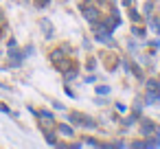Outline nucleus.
I'll use <instances>...</instances> for the list:
<instances>
[{
  "label": "nucleus",
  "mask_w": 160,
  "mask_h": 149,
  "mask_svg": "<svg viewBox=\"0 0 160 149\" xmlns=\"http://www.w3.org/2000/svg\"><path fill=\"white\" fill-rule=\"evenodd\" d=\"M153 136H156V138L160 140V125H156V134H153Z\"/></svg>",
  "instance_id": "22"
},
{
  "label": "nucleus",
  "mask_w": 160,
  "mask_h": 149,
  "mask_svg": "<svg viewBox=\"0 0 160 149\" xmlns=\"http://www.w3.org/2000/svg\"><path fill=\"white\" fill-rule=\"evenodd\" d=\"M42 29H44V35L46 37H53V27H51L48 20H42Z\"/></svg>",
  "instance_id": "11"
},
{
  "label": "nucleus",
  "mask_w": 160,
  "mask_h": 149,
  "mask_svg": "<svg viewBox=\"0 0 160 149\" xmlns=\"http://www.w3.org/2000/svg\"><path fill=\"white\" fill-rule=\"evenodd\" d=\"M0 27H7V20H5V16H2V11H0Z\"/></svg>",
  "instance_id": "19"
},
{
  "label": "nucleus",
  "mask_w": 160,
  "mask_h": 149,
  "mask_svg": "<svg viewBox=\"0 0 160 149\" xmlns=\"http://www.w3.org/2000/svg\"><path fill=\"white\" fill-rule=\"evenodd\" d=\"M81 13H83V18H86L90 24H94V22H99V20H101V13H99V9H97V7H92L90 2L81 5Z\"/></svg>",
  "instance_id": "2"
},
{
  "label": "nucleus",
  "mask_w": 160,
  "mask_h": 149,
  "mask_svg": "<svg viewBox=\"0 0 160 149\" xmlns=\"http://www.w3.org/2000/svg\"><path fill=\"white\" fill-rule=\"evenodd\" d=\"M132 35L138 37V40H142V37H147V29H142L140 24H134L132 27Z\"/></svg>",
  "instance_id": "8"
},
{
  "label": "nucleus",
  "mask_w": 160,
  "mask_h": 149,
  "mask_svg": "<svg viewBox=\"0 0 160 149\" xmlns=\"http://www.w3.org/2000/svg\"><path fill=\"white\" fill-rule=\"evenodd\" d=\"M110 86H94V92L99 94V97H105V94H110Z\"/></svg>",
  "instance_id": "12"
},
{
  "label": "nucleus",
  "mask_w": 160,
  "mask_h": 149,
  "mask_svg": "<svg viewBox=\"0 0 160 149\" xmlns=\"http://www.w3.org/2000/svg\"><path fill=\"white\" fill-rule=\"evenodd\" d=\"M123 7H134V0H123Z\"/></svg>",
  "instance_id": "20"
},
{
  "label": "nucleus",
  "mask_w": 160,
  "mask_h": 149,
  "mask_svg": "<svg viewBox=\"0 0 160 149\" xmlns=\"http://www.w3.org/2000/svg\"><path fill=\"white\" fill-rule=\"evenodd\" d=\"M94 66H97V62H94V59H90V62H88V70H94Z\"/></svg>",
  "instance_id": "18"
},
{
  "label": "nucleus",
  "mask_w": 160,
  "mask_h": 149,
  "mask_svg": "<svg viewBox=\"0 0 160 149\" xmlns=\"http://www.w3.org/2000/svg\"><path fill=\"white\" fill-rule=\"evenodd\" d=\"M138 129H140V134H142L145 138H147V136H153V134H156V123H153L151 118H140Z\"/></svg>",
  "instance_id": "3"
},
{
  "label": "nucleus",
  "mask_w": 160,
  "mask_h": 149,
  "mask_svg": "<svg viewBox=\"0 0 160 149\" xmlns=\"http://www.w3.org/2000/svg\"><path fill=\"white\" fill-rule=\"evenodd\" d=\"M136 118H138L136 114H129V116H125V118H123V125H125V127H132V125L136 123Z\"/></svg>",
  "instance_id": "13"
},
{
  "label": "nucleus",
  "mask_w": 160,
  "mask_h": 149,
  "mask_svg": "<svg viewBox=\"0 0 160 149\" xmlns=\"http://www.w3.org/2000/svg\"><path fill=\"white\" fill-rule=\"evenodd\" d=\"M68 121L77 127H83V129H94L97 127V121L90 118L88 114H81V112H70L68 114Z\"/></svg>",
  "instance_id": "1"
},
{
  "label": "nucleus",
  "mask_w": 160,
  "mask_h": 149,
  "mask_svg": "<svg viewBox=\"0 0 160 149\" xmlns=\"http://www.w3.org/2000/svg\"><path fill=\"white\" fill-rule=\"evenodd\" d=\"M114 107H116V110H118V112H125V105H123V103H116V105H114Z\"/></svg>",
  "instance_id": "21"
},
{
  "label": "nucleus",
  "mask_w": 160,
  "mask_h": 149,
  "mask_svg": "<svg viewBox=\"0 0 160 149\" xmlns=\"http://www.w3.org/2000/svg\"><path fill=\"white\" fill-rule=\"evenodd\" d=\"M62 59H64V51H62V48H57V51L51 53V62H53V64H59Z\"/></svg>",
  "instance_id": "10"
},
{
  "label": "nucleus",
  "mask_w": 160,
  "mask_h": 149,
  "mask_svg": "<svg viewBox=\"0 0 160 149\" xmlns=\"http://www.w3.org/2000/svg\"><path fill=\"white\" fill-rule=\"evenodd\" d=\"M123 66H125V70H127V72L132 70V75H134L136 79H142V72H140V68H138V66H136L134 62H125Z\"/></svg>",
  "instance_id": "7"
},
{
  "label": "nucleus",
  "mask_w": 160,
  "mask_h": 149,
  "mask_svg": "<svg viewBox=\"0 0 160 149\" xmlns=\"http://www.w3.org/2000/svg\"><path fill=\"white\" fill-rule=\"evenodd\" d=\"M147 92L149 94H153L158 101H160V77H151V79H147Z\"/></svg>",
  "instance_id": "4"
},
{
  "label": "nucleus",
  "mask_w": 160,
  "mask_h": 149,
  "mask_svg": "<svg viewBox=\"0 0 160 149\" xmlns=\"http://www.w3.org/2000/svg\"><path fill=\"white\" fill-rule=\"evenodd\" d=\"M57 132H59L62 136H66V138H72V136H75V129H72L68 123H59V125H57Z\"/></svg>",
  "instance_id": "6"
},
{
  "label": "nucleus",
  "mask_w": 160,
  "mask_h": 149,
  "mask_svg": "<svg viewBox=\"0 0 160 149\" xmlns=\"http://www.w3.org/2000/svg\"><path fill=\"white\" fill-rule=\"evenodd\" d=\"M147 27L156 33V35H160V16H153V13H149L147 16Z\"/></svg>",
  "instance_id": "5"
},
{
  "label": "nucleus",
  "mask_w": 160,
  "mask_h": 149,
  "mask_svg": "<svg viewBox=\"0 0 160 149\" xmlns=\"http://www.w3.org/2000/svg\"><path fill=\"white\" fill-rule=\"evenodd\" d=\"M83 145H90V147H101V142H99V140H94V138H86V140H83Z\"/></svg>",
  "instance_id": "16"
},
{
  "label": "nucleus",
  "mask_w": 160,
  "mask_h": 149,
  "mask_svg": "<svg viewBox=\"0 0 160 149\" xmlns=\"http://www.w3.org/2000/svg\"><path fill=\"white\" fill-rule=\"evenodd\" d=\"M0 112H5V114H11V110H9L7 105H2V103H0Z\"/></svg>",
  "instance_id": "17"
},
{
  "label": "nucleus",
  "mask_w": 160,
  "mask_h": 149,
  "mask_svg": "<svg viewBox=\"0 0 160 149\" xmlns=\"http://www.w3.org/2000/svg\"><path fill=\"white\" fill-rule=\"evenodd\" d=\"M142 11H145V16H149V13H153V2L149 0V2H145V7H142Z\"/></svg>",
  "instance_id": "15"
},
{
  "label": "nucleus",
  "mask_w": 160,
  "mask_h": 149,
  "mask_svg": "<svg viewBox=\"0 0 160 149\" xmlns=\"http://www.w3.org/2000/svg\"><path fill=\"white\" fill-rule=\"evenodd\" d=\"M127 9H129V18H132V22H134V24H140V22H142V16H140L134 7H127Z\"/></svg>",
  "instance_id": "9"
},
{
  "label": "nucleus",
  "mask_w": 160,
  "mask_h": 149,
  "mask_svg": "<svg viewBox=\"0 0 160 149\" xmlns=\"http://www.w3.org/2000/svg\"><path fill=\"white\" fill-rule=\"evenodd\" d=\"M75 77H77V68H75V66H72V70H64V79H66V81H70V79H75Z\"/></svg>",
  "instance_id": "14"
}]
</instances>
